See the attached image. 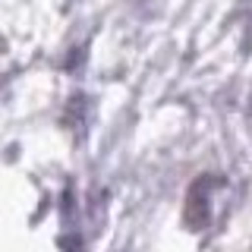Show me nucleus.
<instances>
[{
	"instance_id": "1",
	"label": "nucleus",
	"mask_w": 252,
	"mask_h": 252,
	"mask_svg": "<svg viewBox=\"0 0 252 252\" xmlns=\"http://www.w3.org/2000/svg\"><path fill=\"white\" fill-rule=\"evenodd\" d=\"M218 186H224V177L220 173H202L195 177L186 189V202H183V224L186 230L202 233L205 227L211 224V192Z\"/></svg>"
}]
</instances>
